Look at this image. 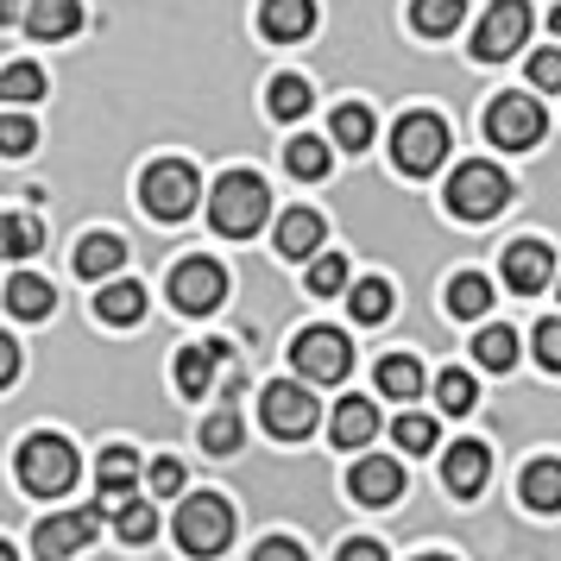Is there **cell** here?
<instances>
[{"mask_svg":"<svg viewBox=\"0 0 561 561\" xmlns=\"http://www.w3.org/2000/svg\"><path fill=\"white\" fill-rule=\"evenodd\" d=\"M265 215H272V190L253 171H228V178L215 183V196H208V221L228 240H253L265 228Z\"/></svg>","mask_w":561,"mask_h":561,"instance_id":"1","label":"cell"},{"mask_svg":"<svg viewBox=\"0 0 561 561\" xmlns=\"http://www.w3.org/2000/svg\"><path fill=\"white\" fill-rule=\"evenodd\" d=\"M228 542H233V505L228 499H215V492L183 499V511H178V549L183 556L208 561V556H221Z\"/></svg>","mask_w":561,"mask_h":561,"instance_id":"2","label":"cell"},{"mask_svg":"<svg viewBox=\"0 0 561 561\" xmlns=\"http://www.w3.org/2000/svg\"><path fill=\"white\" fill-rule=\"evenodd\" d=\"M442 158H448V121L442 114H404L391 127V164L404 178H430V171H442Z\"/></svg>","mask_w":561,"mask_h":561,"instance_id":"3","label":"cell"},{"mask_svg":"<svg viewBox=\"0 0 561 561\" xmlns=\"http://www.w3.org/2000/svg\"><path fill=\"white\" fill-rule=\"evenodd\" d=\"M196 196H203V183H196V171L183 158H158V164H146V178H139V208L158 215V221H183L196 208Z\"/></svg>","mask_w":561,"mask_h":561,"instance_id":"4","label":"cell"},{"mask_svg":"<svg viewBox=\"0 0 561 561\" xmlns=\"http://www.w3.org/2000/svg\"><path fill=\"white\" fill-rule=\"evenodd\" d=\"M70 480H77V448L64 435H26L20 442V485L26 492L57 499V492H70Z\"/></svg>","mask_w":561,"mask_h":561,"instance_id":"5","label":"cell"},{"mask_svg":"<svg viewBox=\"0 0 561 561\" xmlns=\"http://www.w3.org/2000/svg\"><path fill=\"white\" fill-rule=\"evenodd\" d=\"M511 203V178L499 171V164H460L455 183H448V215H460V221H492L499 208Z\"/></svg>","mask_w":561,"mask_h":561,"instance_id":"6","label":"cell"},{"mask_svg":"<svg viewBox=\"0 0 561 561\" xmlns=\"http://www.w3.org/2000/svg\"><path fill=\"white\" fill-rule=\"evenodd\" d=\"M290 366L304 373V385H341L354 373V341L341 329H304L290 341Z\"/></svg>","mask_w":561,"mask_h":561,"instance_id":"7","label":"cell"},{"mask_svg":"<svg viewBox=\"0 0 561 561\" xmlns=\"http://www.w3.org/2000/svg\"><path fill=\"white\" fill-rule=\"evenodd\" d=\"M530 38V0H492L480 32H473V57L480 64H505L511 51H524Z\"/></svg>","mask_w":561,"mask_h":561,"instance_id":"8","label":"cell"},{"mask_svg":"<svg viewBox=\"0 0 561 561\" xmlns=\"http://www.w3.org/2000/svg\"><path fill=\"white\" fill-rule=\"evenodd\" d=\"M259 416H265V430L278 435V442H304L316 423H322V410H316V398H309L297 379H278L265 385V398H259Z\"/></svg>","mask_w":561,"mask_h":561,"instance_id":"9","label":"cell"},{"mask_svg":"<svg viewBox=\"0 0 561 561\" xmlns=\"http://www.w3.org/2000/svg\"><path fill=\"white\" fill-rule=\"evenodd\" d=\"M542 107L530 95H499V102L485 107V139L492 146H505V152H530L536 139H542Z\"/></svg>","mask_w":561,"mask_h":561,"instance_id":"10","label":"cell"},{"mask_svg":"<svg viewBox=\"0 0 561 561\" xmlns=\"http://www.w3.org/2000/svg\"><path fill=\"white\" fill-rule=\"evenodd\" d=\"M171 297H178L183 316H208V309L228 304V272L215 259H183L171 272Z\"/></svg>","mask_w":561,"mask_h":561,"instance_id":"11","label":"cell"},{"mask_svg":"<svg viewBox=\"0 0 561 561\" xmlns=\"http://www.w3.org/2000/svg\"><path fill=\"white\" fill-rule=\"evenodd\" d=\"M95 530H102V505H89V511H57V517H45V524H38V556H45V561L77 556L82 542H95Z\"/></svg>","mask_w":561,"mask_h":561,"instance_id":"12","label":"cell"},{"mask_svg":"<svg viewBox=\"0 0 561 561\" xmlns=\"http://www.w3.org/2000/svg\"><path fill=\"white\" fill-rule=\"evenodd\" d=\"M347 492H354L359 505H391V499H404V467L398 460H385V455H366L354 460V473H347Z\"/></svg>","mask_w":561,"mask_h":561,"instance_id":"13","label":"cell"},{"mask_svg":"<svg viewBox=\"0 0 561 561\" xmlns=\"http://www.w3.org/2000/svg\"><path fill=\"white\" fill-rule=\"evenodd\" d=\"M549 278H556V259H549L542 240H517V247H505V284L517 290V297H536Z\"/></svg>","mask_w":561,"mask_h":561,"instance_id":"14","label":"cell"},{"mask_svg":"<svg viewBox=\"0 0 561 561\" xmlns=\"http://www.w3.org/2000/svg\"><path fill=\"white\" fill-rule=\"evenodd\" d=\"M492 473V455H485V442H455L448 455H442V485L455 492V499H473Z\"/></svg>","mask_w":561,"mask_h":561,"instance_id":"15","label":"cell"},{"mask_svg":"<svg viewBox=\"0 0 561 561\" xmlns=\"http://www.w3.org/2000/svg\"><path fill=\"white\" fill-rule=\"evenodd\" d=\"M259 32L278 38V45L309 38V32H316V0H265V7H259Z\"/></svg>","mask_w":561,"mask_h":561,"instance_id":"16","label":"cell"},{"mask_svg":"<svg viewBox=\"0 0 561 561\" xmlns=\"http://www.w3.org/2000/svg\"><path fill=\"white\" fill-rule=\"evenodd\" d=\"M233 359L228 341H208V347H183L178 354V391L183 398H208V385H215V366Z\"/></svg>","mask_w":561,"mask_h":561,"instance_id":"17","label":"cell"},{"mask_svg":"<svg viewBox=\"0 0 561 561\" xmlns=\"http://www.w3.org/2000/svg\"><path fill=\"white\" fill-rule=\"evenodd\" d=\"M26 32L38 38V45H57V38L82 32V0H32L26 7Z\"/></svg>","mask_w":561,"mask_h":561,"instance_id":"18","label":"cell"},{"mask_svg":"<svg viewBox=\"0 0 561 561\" xmlns=\"http://www.w3.org/2000/svg\"><path fill=\"white\" fill-rule=\"evenodd\" d=\"M278 253L284 259H322V215L316 208H290V215H278Z\"/></svg>","mask_w":561,"mask_h":561,"instance_id":"19","label":"cell"},{"mask_svg":"<svg viewBox=\"0 0 561 561\" xmlns=\"http://www.w3.org/2000/svg\"><path fill=\"white\" fill-rule=\"evenodd\" d=\"M329 435H334V448H366V442L379 435V410H373V398H341Z\"/></svg>","mask_w":561,"mask_h":561,"instance_id":"20","label":"cell"},{"mask_svg":"<svg viewBox=\"0 0 561 561\" xmlns=\"http://www.w3.org/2000/svg\"><path fill=\"white\" fill-rule=\"evenodd\" d=\"M121 265H127V240H121V233H89L77 247V278H89V284L114 278Z\"/></svg>","mask_w":561,"mask_h":561,"instance_id":"21","label":"cell"},{"mask_svg":"<svg viewBox=\"0 0 561 561\" xmlns=\"http://www.w3.org/2000/svg\"><path fill=\"white\" fill-rule=\"evenodd\" d=\"M133 480H139V455H133V448H107L102 467H95V492L121 511L133 499Z\"/></svg>","mask_w":561,"mask_h":561,"instance_id":"22","label":"cell"},{"mask_svg":"<svg viewBox=\"0 0 561 561\" xmlns=\"http://www.w3.org/2000/svg\"><path fill=\"white\" fill-rule=\"evenodd\" d=\"M95 316H102V322H114V329H133V322H139V316H146V290H139V284H102V297H95Z\"/></svg>","mask_w":561,"mask_h":561,"instance_id":"23","label":"cell"},{"mask_svg":"<svg viewBox=\"0 0 561 561\" xmlns=\"http://www.w3.org/2000/svg\"><path fill=\"white\" fill-rule=\"evenodd\" d=\"M460 20H467V0H410V26L423 38H448L460 32Z\"/></svg>","mask_w":561,"mask_h":561,"instance_id":"24","label":"cell"},{"mask_svg":"<svg viewBox=\"0 0 561 561\" xmlns=\"http://www.w3.org/2000/svg\"><path fill=\"white\" fill-rule=\"evenodd\" d=\"M448 316H460V322H473V316H485L492 309V284L480 278V272H460V278H448Z\"/></svg>","mask_w":561,"mask_h":561,"instance_id":"25","label":"cell"},{"mask_svg":"<svg viewBox=\"0 0 561 561\" xmlns=\"http://www.w3.org/2000/svg\"><path fill=\"white\" fill-rule=\"evenodd\" d=\"M524 505L561 511V460H530V467H524Z\"/></svg>","mask_w":561,"mask_h":561,"instance_id":"26","label":"cell"},{"mask_svg":"<svg viewBox=\"0 0 561 561\" xmlns=\"http://www.w3.org/2000/svg\"><path fill=\"white\" fill-rule=\"evenodd\" d=\"M379 391L385 398H398V404H410V398L423 391V366H416L410 354H385L379 359Z\"/></svg>","mask_w":561,"mask_h":561,"instance_id":"27","label":"cell"},{"mask_svg":"<svg viewBox=\"0 0 561 561\" xmlns=\"http://www.w3.org/2000/svg\"><path fill=\"white\" fill-rule=\"evenodd\" d=\"M284 171H290V178H304V183L329 178V146H322V139H309V133H297V139L284 146Z\"/></svg>","mask_w":561,"mask_h":561,"instance_id":"28","label":"cell"},{"mask_svg":"<svg viewBox=\"0 0 561 561\" xmlns=\"http://www.w3.org/2000/svg\"><path fill=\"white\" fill-rule=\"evenodd\" d=\"M51 284L45 278H26V272H20V278L7 284V309H13V316H26V322H38V316H51Z\"/></svg>","mask_w":561,"mask_h":561,"instance_id":"29","label":"cell"},{"mask_svg":"<svg viewBox=\"0 0 561 561\" xmlns=\"http://www.w3.org/2000/svg\"><path fill=\"white\" fill-rule=\"evenodd\" d=\"M334 146H347V152H366V146H373V107H359V102L334 107Z\"/></svg>","mask_w":561,"mask_h":561,"instance_id":"30","label":"cell"},{"mask_svg":"<svg viewBox=\"0 0 561 561\" xmlns=\"http://www.w3.org/2000/svg\"><path fill=\"white\" fill-rule=\"evenodd\" d=\"M347 309H354V322H385V316H391V284L359 278L354 290H347Z\"/></svg>","mask_w":561,"mask_h":561,"instance_id":"31","label":"cell"},{"mask_svg":"<svg viewBox=\"0 0 561 561\" xmlns=\"http://www.w3.org/2000/svg\"><path fill=\"white\" fill-rule=\"evenodd\" d=\"M435 404L448 410V416H467V410L480 404V385H473V373H455V366H448V373L435 379Z\"/></svg>","mask_w":561,"mask_h":561,"instance_id":"32","label":"cell"},{"mask_svg":"<svg viewBox=\"0 0 561 561\" xmlns=\"http://www.w3.org/2000/svg\"><path fill=\"white\" fill-rule=\"evenodd\" d=\"M473 359H480L485 373H511V366H517V334H511V329H480Z\"/></svg>","mask_w":561,"mask_h":561,"instance_id":"33","label":"cell"},{"mask_svg":"<svg viewBox=\"0 0 561 561\" xmlns=\"http://www.w3.org/2000/svg\"><path fill=\"white\" fill-rule=\"evenodd\" d=\"M0 95L13 107L38 102V95H45V70H38V64H7V70H0Z\"/></svg>","mask_w":561,"mask_h":561,"instance_id":"34","label":"cell"},{"mask_svg":"<svg viewBox=\"0 0 561 561\" xmlns=\"http://www.w3.org/2000/svg\"><path fill=\"white\" fill-rule=\"evenodd\" d=\"M391 442L404 448V455H430L435 448V423L423 410H398V423H391Z\"/></svg>","mask_w":561,"mask_h":561,"instance_id":"35","label":"cell"},{"mask_svg":"<svg viewBox=\"0 0 561 561\" xmlns=\"http://www.w3.org/2000/svg\"><path fill=\"white\" fill-rule=\"evenodd\" d=\"M114 530H121V542H152L158 536V511L146 505V499H127V505L114 511Z\"/></svg>","mask_w":561,"mask_h":561,"instance_id":"36","label":"cell"},{"mask_svg":"<svg viewBox=\"0 0 561 561\" xmlns=\"http://www.w3.org/2000/svg\"><path fill=\"white\" fill-rule=\"evenodd\" d=\"M0 240H7V259H32L45 247V228H38L32 215H7V221H0Z\"/></svg>","mask_w":561,"mask_h":561,"instance_id":"37","label":"cell"},{"mask_svg":"<svg viewBox=\"0 0 561 561\" xmlns=\"http://www.w3.org/2000/svg\"><path fill=\"white\" fill-rule=\"evenodd\" d=\"M203 448H208V455H233V448H240V410H233V404H221L203 423Z\"/></svg>","mask_w":561,"mask_h":561,"instance_id":"38","label":"cell"},{"mask_svg":"<svg viewBox=\"0 0 561 561\" xmlns=\"http://www.w3.org/2000/svg\"><path fill=\"white\" fill-rule=\"evenodd\" d=\"M309 102H316V95H309L304 77H278L272 82V114H278V121H304Z\"/></svg>","mask_w":561,"mask_h":561,"instance_id":"39","label":"cell"},{"mask_svg":"<svg viewBox=\"0 0 561 561\" xmlns=\"http://www.w3.org/2000/svg\"><path fill=\"white\" fill-rule=\"evenodd\" d=\"M347 284V259L341 253H322L316 265H309V297H334Z\"/></svg>","mask_w":561,"mask_h":561,"instance_id":"40","label":"cell"},{"mask_svg":"<svg viewBox=\"0 0 561 561\" xmlns=\"http://www.w3.org/2000/svg\"><path fill=\"white\" fill-rule=\"evenodd\" d=\"M32 139H38V133H32V121L20 114V107H13V114H0V152H7V158H26Z\"/></svg>","mask_w":561,"mask_h":561,"instance_id":"41","label":"cell"},{"mask_svg":"<svg viewBox=\"0 0 561 561\" xmlns=\"http://www.w3.org/2000/svg\"><path fill=\"white\" fill-rule=\"evenodd\" d=\"M530 82L536 89H561V45H542L530 57Z\"/></svg>","mask_w":561,"mask_h":561,"instance_id":"42","label":"cell"},{"mask_svg":"<svg viewBox=\"0 0 561 561\" xmlns=\"http://www.w3.org/2000/svg\"><path fill=\"white\" fill-rule=\"evenodd\" d=\"M536 359H542L549 373H561V322H556V316L536 329Z\"/></svg>","mask_w":561,"mask_h":561,"instance_id":"43","label":"cell"},{"mask_svg":"<svg viewBox=\"0 0 561 561\" xmlns=\"http://www.w3.org/2000/svg\"><path fill=\"white\" fill-rule=\"evenodd\" d=\"M152 492L158 499H178L183 492V467L178 460H152Z\"/></svg>","mask_w":561,"mask_h":561,"instance_id":"44","label":"cell"},{"mask_svg":"<svg viewBox=\"0 0 561 561\" xmlns=\"http://www.w3.org/2000/svg\"><path fill=\"white\" fill-rule=\"evenodd\" d=\"M253 561H309V556L290 542V536H272V542H259L253 549Z\"/></svg>","mask_w":561,"mask_h":561,"instance_id":"45","label":"cell"},{"mask_svg":"<svg viewBox=\"0 0 561 561\" xmlns=\"http://www.w3.org/2000/svg\"><path fill=\"white\" fill-rule=\"evenodd\" d=\"M341 561H385V549L373 542V536H354V542L341 549Z\"/></svg>","mask_w":561,"mask_h":561,"instance_id":"46","label":"cell"},{"mask_svg":"<svg viewBox=\"0 0 561 561\" xmlns=\"http://www.w3.org/2000/svg\"><path fill=\"white\" fill-rule=\"evenodd\" d=\"M13 379H20V347L0 341V385H13Z\"/></svg>","mask_w":561,"mask_h":561,"instance_id":"47","label":"cell"},{"mask_svg":"<svg viewBox=\"0 0 561 561\" xmlns=\"http://www.w3.org/2000/svg\"><path fill=\"white\" fill-rule=\"evenodd\" d=\"M20 7H26V0H0V20H26Z\"/></svg>","mask_w":561,"mask_h":561,"instance_id":"48","label":"cell"},{"mask_svg":"<svg viewBox=\"0 0 561 561\" xmlns=\"http://www.w3.org/2000/svg\"><path fill=\"white\" fill-rule=\"evenodd\" d=\"M549 26H556V38H561V7H556V13H549Z\"/></svg>","mask_w":561,"mask_h":561,"instance_id":"49","label":"cell"},{"mask_svg":"<svg viewBox=\"0 0 561 561\" xmlns=\"http://www.w3.org/2000/svg\"><path fill=\"white\" fill-rule=\"evenodd\" d=\"M416 561H448V556H416Z\"/></svg>","mask_w":561,"mask_h":561,"instance_id":"50","label":"cell"}]
</instances>
